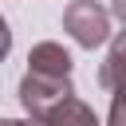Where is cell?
I'll return each mask as SVG.
<instances>
[{
	"mask_svg": "<svg viewBox=\"0 0 126 126\" xmlns=\"http://www.w3.org/2000/svg\"><path fill=\"white\" fill-rule=\"evenodd\" d=\"M67 94H75L71 79H47V75H32V71H24V79H20V106H24V114H39V110L55 106Z\"/></svg>",
	"mask_w": 126,
	"mask_h": 126,
	"instance_id": "cell-2",
	"label": "cell"
},
{
	"mask_svg": "<svg viewBox=\"0 0 126 126\" xmlns=\"http://www.w3.org/2000/svg\"><path fill=\"white\" fill-rule=\"evenodd\" d=\"M16 126H98V118H94V110H91L83 98L67 94V98H59L55 106H47V110H39V114L16 118Z\"/></svg>",
	"mask_w": 126,
	"mask_h": 126,
	"instance_id": "cell-3",
	"label": "cell"
},
{
	"mask_svg": "<svg viewBox=\"0 0 126 126\" xmlns=\"http://www.w3.org/2000/svg\"><path fill=\"white\" fill-rule=\"evenodd\" d=\"M28 71H32V75H47V79H71L75 63H71V55L63 51V43L43 39V43H35V47L28 51Z\"/></svg>",
	"mask_w": 126,
	"mask_h": 126,
	"instance_id": "cell-4",
	"label": "cell"
},
{
	"mask_svg": "<svg viewBox=\"0 0 126 126\" xmlns=\"http://www.w3.org/2000/svg\"><path fill=\"white\" fill-rule=\"evenodd\" d=\"M98 83L106 91H122L126 94V28L110 39V51H106V59L98 67Z\"/></svg>",
	"mask_w": 126,
	"mask_h": 126,
	"instance_id": "cell-5",
	"label": "cell"
},
{
	"mask_svg": "<svg viewBox=\"0 0 126 126\" xmlns=\"http://www.w3.org/2000/svg\"><path fill=\"white\" fill-rule=\"evenodd\" d=\"M8 51H12V32H8V20L0 16V59H8Z\"/></svg>",
	"mask_w": 126,
	"mask_h": 126,
	"instance_id": "cell-7",
	"label": "cell"
},
{
	"mask_svg": "<svg viewBox=\"0 0 126 126\" xmlns=\"http://www.w3.org/2000/svg\"><path fill=\"white\" fill-rule=\"evenodd\" d=\"M63 32H67L79 47L94 51V47L106 43V35H110V8H102L98 0H71V4L63 8Z\"/></svg>",
	"mask_w": 126,
	"mask_h": 126,
	"instance_id": "cell-1",
	"label": "cell"
},
{
	"mask_svg": "<svg viewBox=\"0 0 126 126\" xmlns=\"http://www.w3.org/2000/svg\"><path fill=\"white\" fill-rule=\"evenodd\" d=\"M110 16L122 20V28H126V0H110Z\"/></svg>",
	"mask_w": 126,
	"mask_h": 126,
	"instance_id": "cell-8",
	"label": "cell"
},
{
	"mask_svg": "<svg viewBox=\"0 0 126 126\" xmlns=\"http://www.w3.org/2000/svg\"><path fill=\"white\" fill-rule=\"evenodd\" d=\"M106 126H126V94L122 91H110V118Z\"/></svg>",
	"mask_w": 126,
	"mask_h": 126,
	"instance_id": "cell-6",
	"label": "cell"
},
{
	"mask_svg": "<svg viewBox=\"0 0 126 126\" xmlns=\"http://www.w3.org/2000/svg\"><path fill=\"white\" fill-rule=\"evenodd\" d=\"M0 126H16V118H0Z\"/></svg>",
	"mask_w": 126,
	"mask_h": 126,
	"instance_id": "cell-9",
	"label": "cell"
}]
</instances>
